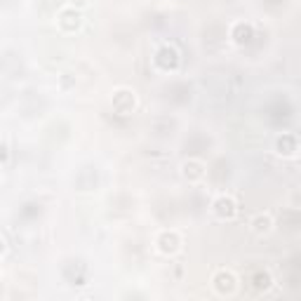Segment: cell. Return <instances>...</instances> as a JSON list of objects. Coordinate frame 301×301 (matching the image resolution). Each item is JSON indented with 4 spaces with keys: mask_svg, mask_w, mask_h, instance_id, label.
Returning <instances> with one entry per match:
<instances>
[{
    "mask_svg": "<svg viewBox=\"0 0 301 301\" xmlns=\"http://www.w3.org/2000/svg\"><path fill=\"white\" fill-rule=\"evenodd\" d=\"M214 207H217V212L219 214H224L226 212V217H235V203L230 200V198H219L217 203H214Z\"/></svg>",
    "mask_w": 301,
    "mask_h": 301,
    "instance_id": "6da1fadb",
    "label": "cell"
},
{
    "mask_svg": "<svg viewBox=\"0 0 301 301\" xmlns=\"http://www.w3.org/2000/svg\"><path fill=\"white\" fill-rule=\"evenodd\" d=\"M271 217H268V214H266V217H257V219H254V222H252V226H254V230H257V233H268V230H271Z\"/></svg>",
    "mask_w": 301,
    "mask_h": 301,
    "instance_id": "7a4b0ae2",
    "label": "cell"
}]
</instances>
